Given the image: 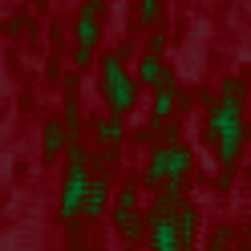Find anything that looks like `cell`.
<instances>
[{"mask_svg":"<svg viewBox=\"0 0 251 251\" xmlns=\"http://www.w3.org/2000/svg\"><path fill=\"white\" fill-rule=\"evenodd\" d=\"M162 61H158V53H146L142 57V65H138V85H158L162 81Z\"/></svg>","mask_w":251,"mask_h":251,"instance_id":"9c48e42d","label":"cell"},{"mask_svg":"<svg viewBox=\"0 0 251 251\" xmlns=\"http://www.w3.org/2000/svg\"><path fill=\"white\" fill-rule=\"evenodd\" d=\"M186 170H191V150L182 142H170L166 146V182H182Z\"/></svg>","mask_w":251,"mask_h":251,"instance_id":"277c9868","label":"cell"},{"mask_svg":"<svg viewBox=\"0 0 251 251\" xmlns=\"http://www.w3.org/2000/svg\"><path fill=\"white\" fill-rule=\"evenodd\" d=\"M109 207V178L98 175V178H89L85 186V202H81V219H101Z\"/></svg>","mask_w":251,"mask_h":251,"instance_id":"3957f363","label":"cell"},{"mask_svg":"<svg viewBox=\"0 0 251 251\" xmlns=\"http://www.w3.org/2000/svg\"><path fill=\"white\" fill-rule=\"evenodd\" d=\"M166 182V146H158L150 154V166H146V186H154V191H162Z\"/></svg>","mask_w":251,"mask_h":251,"instance_id":"ba28073f","label":"cell"},{"mask_svg":"<svg viewBox=\"0 0 251 251\" xmlns=\"http://www.w3.org/2000/svg\"><path fill=\"white\" fill-rule=\"evenodd\" d=\"M215 146H219V162L231 166L235 158H239V146H243V126H231V130H223L215 138Z\"/></svg>","mask_w":251,"mask_h":251,"instance_id":"8992f818","label":"cell"},{"mask_svg":"<svg viewBox=\"0 0 251 251\" xmlns=\"http://www.w3.org/2000/svg\"><path fill=\"white\" fill-rule=\"evenodd\" d=\"M175 227H178V239H182V247H186V243H195V231H199V215H195L191 207H182V211L175 215Z\"/></svg>","mask_w":251,"mask_h":251,"instance_id":"8fae6325","label":"cell"},{"mask_svg":"<svg viewBox=\"0 0 251 251\" xmlns=\"http://www.w3.org/2000/svg\"><path fill=\"white\" fill-rule=\"evenodd\" d=\"M85 186H89V154L81 146L69 150V175L61 186V219H77L85 202Z\"/></svg>","mask_w":251,"mask_h":251,"instance_id":"7a4b0ae2","label":"cell"},{"mask_svg":"<svg viewBox=\"0 0 251 251\" xmlns=\"http://www.w3.org/2000/svg\"><path fill=\"white\" fill-rule=\"evenodd\" d=\"M93 134H98V142H101V146H118V142H122V134H126V126H122L118 118H105V122L93 126Z\"/></svg>","mask_w":251,"mask_h":251,"instance_id":"30bf717a","label":"cell"},{"mask_svg":"<svg viewBox=\"0 0 251 251\" xmlns=\"http://www.w3.org/2000/svg\"><path fill=\"white\" fill-rule=\"evenodd\" d=\"M114 223H118V231H122V239H130V243L146 239V223H142V215H138L134 207H130V211H118Z\"/></svg>","mask_w":251,"mask_h":251,"instance_id":"52a82bcc","label":"cell"},{"mask_svg":"<svg viewBox=\"0 0 251 251\" xmlns=\"http://www.w3.org/2000/svg\"><path fill=\"white\" fill-rule=\"evenodd\" d=\"M101 89H105V101H109L114 114H130L134 101H138V77L126 73L118 57L101 61Z\"/></svg>","mask_w":251,"mask_h":251,"instance_id":"6da1fadb","label":"cell"},{"mask_svg":"<svg viewBox=\"0 0 251 251\" xmlns=\"http://www.w3.org/2000/svg\"><path fill=\"white\" fill-rule=\"evenodd\" d=\"M162 45H166V37H162V33H154V37H150V53H158Z\"/></svg>","mask_w":251,"mask_h":251,"instance_id":"2e32d148","label":"cell"},{"mask_svg":"<svg viewBox=\"0 0 251 251\" xmlns=\"http://www.w3.org/2000/svg\"><path fill=\"white\" fill-rule=\"evenodd\" d=\"M150 243L158 247V251H178L182 239H178V227H175V219H158V223H150Z\"/></svg>","mask_w":251,"mask_h":251,"instance_id":"5b68a950","label":"cell"},{"mask_svg":"<svg viewBox=\"0 0 251 251\" xmlns=\"http://www.w3.org/2000/svg\"><path fill=\"white\" fill-rule=\"evenodd\" d=\"M89 61H93V49H89V45H77V53H73V65H77V69H85Z\"/></svg>","mask_w":251,"mask_h":251,"instance_id":"5bb4252c","label":"cell"},{"mask_svg":"<svg viewBox=\"0 0 251 251\" xmlns=\"http://www.w3.org/2000/svg\"><path fill=\"white\" fill-rule=\"evenodd\" d=\"M61 146H65V122H49V130H45V158H57Z\"/></svg>","mask_w":251,"mask_h":251,"instance_id":"7c38bea8","label":"cell"},{"mask_svg":"<svg viewBox=\"0 0 251 251\" xmlns=\"http://www.w3.org/2000/svg\"><path fill=\"white\" fill-rule=\"evenodd\" d=\"M130 207H138V186H126L118 195V211H130Z\"/></svg>","mask_w":251,"mask_h":251,"instance_id":"4fadbf2b","label":"cell"},{"mask_svg":"<svg viewBox=\"0 0 251 251\" xmlns=\"http://www.w3.org/2000/svg\"><path fill=\"white\" fill-rule=\"evenodd\" d=\"M158 21V0H142V25H154Z\"/></svg>","mask_w":251,"mask_h":251,"instance_id":"9a60e30c","label":"cell"},{"mask_svg":"<svg viewBox=\"0 0 251 251\" xmlns=\"http://www.w3.org/2000/svg\"><path fill=\"white\" fill-rule=\"evenodd\" d=\"M37 4H45V0H37Z\"/></svg>","mask_w":251,"mask_h":251,"instance_id":"e0dca14e","label":"cell"}]
</instances>
